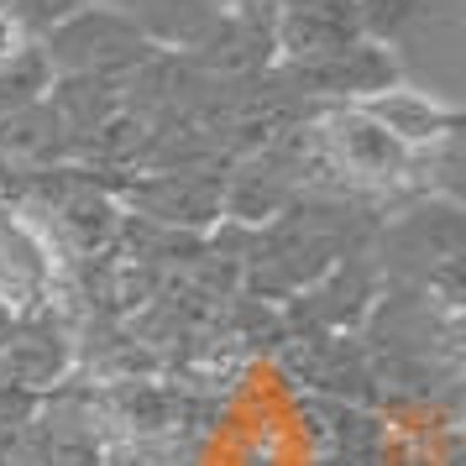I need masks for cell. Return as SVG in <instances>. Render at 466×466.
Wrapping results in <instances>:
<instances>
[{"mask_svg":"<svg viewBox=\"0 0 466 466\" xmlns=\"http://www.w3.org/2000/svg\"><path fill=\"white\" fill-rule=\"evenodd\" d=\"M435 178L451 199L466 205V121H445V131L435 137Z\"/></svg>","mask_w":466,"mask_h":466,"instance_id":"cell-6","label":"cell"},{"mask_svg":"<svg viewBox=\"0 0 466 466\" xmlns=\"http://www.w3.org/2000/svg\"><path fill=\"white\" fill-rule=\"evenodd\" d=\"M11 336H16V315H11V304H0V346Z\"/></svg>","mask_w":466,"mask_h":466,"instance_id":"cell-7","label":"cell"},{"mask_svg":"<svg viewBox=\"0 0 466 466\" xmlns=\"http://www.w3.org/2000/svg\"><path fill=\"white\" fill-rule=\"evenodd\" d=\"M37 47H43L53 79H127L152 58V43L110 0L74 5Z\"/></svg>","mask_w":466,"mask_h":466,"instance_id":"cell-1","label":"cell"},{"mask_svg":"<svg viewBox=\"0 0 466 466\" xmlns=\"http://www.w3.org/2000/svg\"><path fill=\"white\" fill-rule=\"evenodd\" d=\"M152 47H199L231 16V0H110Z\"/></svg>","mask_w":466,"mask_h":466,"instance_id":"cell-2","label":"cell"},{"mask_svg":"<svg viewBox=\"0 0 466 466\" xmlns=\"http://www.w3.org/2000/svg\"><path fill=\"white\" fill-rule=\"evenodd\" d=\"M131 199L152 215V220H168V226H199V220H215L220 205H226V184L210 178V173L194 168H163L157 178L137 184Z\"/></svg>","mask_w":466,"mask_h":466,"instance_id":"cell-3","label":"cell"},{"mask_svg":"<svg viewBox=\"0 0 466 466\" xmlns=\"http://www.w3.org/2000/svg\"><path fill=\"white\" fill-rule=\"evenodd\" d=\"M330 147L346 168L367 173V178H393V173L409 168V147L382 121H372L367 110H351V116L330 121Z\"/></svg>","mask_w":466,"mask_h":466,"instance_id":"cell-4","label":"cell"},{"mask_svg":"<svg viewBox=\"0 0 466 466\" xmlns=\"http://www.w3.org/2000/svg\"><path fill=\"white\" fill-rule=\"evenodd\" d=\"M64 367V346L47 336H11L0 346V378H11L16 388H37L53 382V372ZM5 382V388H11Z\"/></svg>","mask_w":466,"mask_h":466,"instance_id":"cell-5","label":"cell"}]
</instances>
